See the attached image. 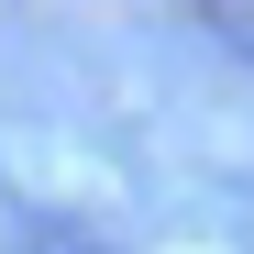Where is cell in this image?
<instances>
[{"instance_id":"6da1fadb","label":"cell","mask_w":254,"mask_h":254,"mask_svg":"<svg viewBox=\"0 0 254 254\" xmlns=\"http://www.w3.org/2000/svg\"><path fill=\"white\" fill-rule=\"evenodd\" d=\"M210 33H221L232 56H254V11H210Z\"/></svg>"}]
</instances>
